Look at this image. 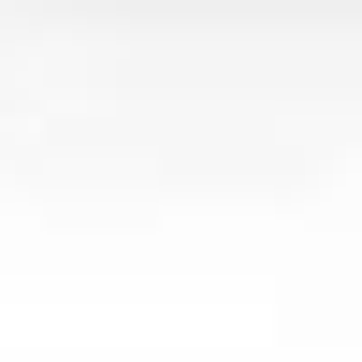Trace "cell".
<instances>
[{"instance_id": "obj_1", "label": "cell", "mask_w": 362, "mask_h": 362, "mask_svg": "<svg viewBox=\"0 0 362 362\" xmlns=\"http://www.w3.org/2000/svg\"><path fill=\"white\" fill-rule=\"evenodd\" d=\"M362 73V0H0V87H276Z\"/></svg>"}]
</instances>
